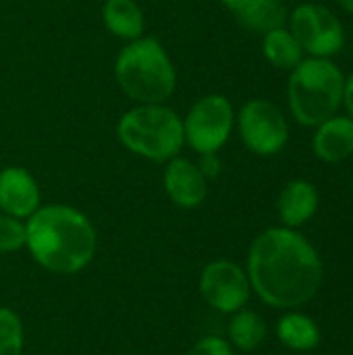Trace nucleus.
<instances>
[{"label": "nucleus", "instance_id": "nucleus-1", "mask_svg": "<svg viewBox=\"0 0 353 355\" xmlns=\"http://www.w3.org/2000/svg\"><path fill=\"white\" fill-rule=\"evenodd\" d=\"M248 277L252 291L273 308L308 304L322 283V262L314 245L295 229L273 227L250 245Z\"/></svg>", "mask_w": 353, "mask_h": 355}, {"label": "nucleus", "instance_id": "nucleus-2", "mask_svg": "<svg viewBox=\"0 0 353 355\" xmlns=\"http://www.w3.org/2000/svg\"><path fill=\"white\" fill-rule=\"evenodd\" d=\"M25 250L52 275H77L89 266L98 250L92 220L67 204L40 206L27 220Z\"/></svg>", "mask_w": 353, "mask_h": 355}, {"label": "nucleus", "instance_id": "nucleus-3", "mask_svg": "<svg viewBox=\"0 0 353 355\" xmlns=\"http://www.w3.org/2000/svg\"><path fill=\"white\" fill-rule=\"evenodd\" d=\"M114 81L135 104H162L177 87V71L166 48L152 35L125 42L114 58Z\"/></svg>", "mask_w": 353, "mask_h": 355}, {"label": "nucleus", "instance_id": "nucleus-4", "mask_svg": "<svg viewBox=\"0 0 353 355\" xmlns=\"http://www.w3.org/2000/svg\"><path fill=\"white\" fill-rule=\"evenodd\" d=\"M117 139L133 156L166 164L185 148L183 116L166 102L133 104L119 116Z\"/></svg>", "mask_w": 353, "mask_h": 355}, {"label": "nucleus", "instance_id": "nucleus-5", "mask_svg": "<svg viewBox=\"0 0 353 355\" xmlns=\"http://www.w3.org/2000/svg\"><path fill=\"white\" fill-rule=\"evenodd\" d=\"M345 75L333 58L308 56L289 71L287 104L302 127H318L343 106Z\"/></svg>", "mask_w": 353, "mask_h": 355}, {"label": "nucleus", "instance_id": "nucleus-6", "mask_svg": "<svg viewBox=\"0 0 353 355\" xmlns=\"http://www.w3.org/2000/svg\"><path fill=\"white\" fill-rule=\"evenodd\" d=\"M235 129V108L223 94H206L198 98L183 116L185 146L198 156L221 152Z\"/></svg>", "mask_w": 353, "mask_h": 355}, {"label": "nucleus", "instance_id": "nucleus-7", "mask_svg": "<svg viewBox=\"0 0 353 355\" xmlns=\"http://www.w3.org/2000/svg\"><path fill=\"white\" fill-rule=\"evenodd\" d=\"M235 129L243 146L256 156H275L289 141L285 112L266 98H252L235 112Z\"/></svg>", "mask_w": 353, "mask_h": 355}, {"label": "nucleus", "instance_id": "nucleus-8", "mask_svg": "<svg viewBox=\"0 0 353 355\" xmlns=\"http://www.w3.org/2000/svg\"><path fill=\"white\" fill-rule=\"evenodd\" d=\"M287 23L308 56L333 58L345 44V27L341 19L325 4L302 2L289 12Z\"/></svg>", "mask_w": 353, "mask_h": 355}, {"label": "nucleus", "instance_id": "nucleus-9", "mask_svg": "<svg viewBox=\"0 0 353 355\" xmlns=\"http://www.w3.org/2000/svg\"><path fill=\"white\" fill-rule=\"evenodd\" d=\"M200 295L212 310L235 314L250 302V277L231 260H214L206 264L200 275Z\"/></svg>", "mask_w": 353, "mask_h": 355}, {"label": "nucleus", "instance_id": "nucleus-10", "mask_svg": "<svg viewBox=\"0 0 353 355\" xmlns=\"http://www.w3.org/2000/svg\"><path fill=\"white\" fill-rule=\"evenodd\" d=\"M208 179L200 171L196 160L175 156L164 164L162 187L166 198L183 210H193L204 204L208 196Z\"/></svg>", "mask_w": 353, "mask_h": 355}, {"label": "nucleus", "instance_id": "nucleus-11", "mask_svg": "<svg viewBox=\"0 0 353 355\" xmlns=\"http://www.w3.org/2000/svg\"><path fill=\"white\" fill-rule=\"evenodd\" d=\"M42 206V191L35 177L23 166L0 171V212L27 220Z\"/></svg>", "mask_w": 353, "mask_h": 355}, {"label": "nucleus", "instance_id": "nucleus-12", "mask_svg": "<svg viewBox=\"0 0 353 355\" xmlns=\"http://www.w3.org/2000/svg\"><path fill=\"white\" fill-rule=\"evenodd\" d=\"M312 150L318 160L337 164L353 156V119L350 114H335L314 127Z\"/></svg>", "mask_w": 353, "mask_h": 355}, {"label": "nucleus", "instance_id": "nucleus-13", "mask_svg": "<svg viewBox=\"0 0 353 355\" xmlns=\"http://www.w3.org/2000/svg\"><path fill=\"white\" fill-rule=\"evenodd\" d=\"M318 189L306 181V179H293L289 181L279 198H277V212L287 229H298L306 225L318 210Z\"/></svg>", "mask_w": 353, "mask_h": 355}, {"label": "nucleus", "instance_id": "nucleus-14", "mask_svg": "<svg viewBox=\"0 0 353 355\" xmlns=\"http://www.w3.org/2000/svg\"><path fill=\"white\" fill-rule=\"evenodd\" d=\"M102 23L110 35L123 42L146 35V15L135 0H104Z\"/></svg>", "mask_w": 353, "mask_h": 355}, {"label": "nucleus", "instance_id": "nucleus-15", "mask_svg": "<svg viewBox=\"0 0 353 355\" xmlns=\"http://www.w3.org/2000/svg\"><path fill=\"white\" fill-rule=\"evenodd\" d=\"M262 54L279 71H291L304 60V50L287 25L262 35Z\"/></svg>", "mask_w": 353, "mask_h": 355}, {"label": "nucleus", "instance_id": "nucleus-16", "mask_svg": "<svg viewBox=\"0 0 353 355\" xmlns=\"http://www.w3.org/2000/svg\"><path fill=\"white\" fill-rule=\"evenodd\" d=\"M277 337L285 347L295 352H310L320 343V331L316 322L300 312H289L279 320Z\"/></svg>", "mask_w": 353, "mask_h": 355}, {"label": "nucleus", "instance_id": "nucleus-17", "mask_svg": "<svg viewBox=\"0 0 353 355\" xmlns=\"http://www.w3.org/2000/svg\"><path fill=\"white\" fill-rule=\"evenodd\" d=\"M266 339V322L260 314L252 310H239L231 314L229 322V343L241 352L258 349Z\"/></svg>", "mask_w": 353, "mask_h": 355}, {"label": "nucleus", "instance_id": "nucleus-18", "mask_svg": "<svg viewBox=\"0 0 353 355\" xmlns=\"http://www.w3.org/2000/svg\"><path fill=\"white\" fill-rule=\"evenodd\" d=\"M235 17L243 27L266 33L270 29L287 25L289 12L281 0H250V4Z\"/></svg>", "mask_w": 353, "mask_h": 355}, {"label": "nucleus", "instance_id": "nucleus-19", "mask_svg": "<svg viewBox=\"0 0 353 355\" xmlns=\"http://www.w3.org/2000/svg\"><path fill=\"white\" fill-rule=\"evenodd\" d=\"M23 320L12 308H0V355H23Z\"/></svg>", "mask_w": 353, "mask_h": 355}, {"label": "nucleus", "instance_id": "nucleus-20", "mask_svg": "<svg viewBox=\"0 0 353 355\" xmlns=\"http://www.w3.org/2000/svg\"><path fill=\"white\" fill-rule=\"evenodd\" d=\"M27 225L21 218L0 212V254H12L25 248Z\"/></svg>", "mask_w": 353, "mask_h": 355}, {"label": "nucleus", "instance_id": "nucleus-21", "mask_svg": "<svg viewBox=\"0 0 353 355\" xmlns=\"http://www.w3.org/2000/svg\"><path fill=\"white\" fill-rule=\"evenodd\" d=\"M187 355H235L233 354V345L216 335H208L202 337L200 341H196V345L189 349Z\"/></svg>", "mask_w": 353, "mask_h": 355}, {"label": "nucleus", "instance_id": "nucleus-22", "mask_svg": "<svg viewBox=\"0 0 353 355\" xmlns=\"http://www.w3.org/2000/svg\"><path fill=\"white\" fill-rule=\"evenodd\" d=\"M198 166H200V171L204 173V177L208 181L216 179L221 175V158H218V152L216 154H200L198 156Z\"/></svg>", "mask_w": 353, "mask_h": 355}, {"label": "nucleus", "instance_id": "nucleus-23", "mask_svg": "<svg viewBox=\"0 0 353 355\" xmlns=\"http://www.w3.org/2000/svg\"><path fill=\"white\" fill-rule=\"evenodd\" d=\"M343 108L353 119V71L345 77V89H343Z\"/></svg>", "mask_w": 353, "mask_h": 355}, {"label": "nucleus", "instance_id": "nucleus-24", "mask_svg": "<svg viewBox=\"0 0 353 355\" xmlns=\"http://www.w3.org/2000/svg\"><path fill=\"white\" fill-rule=\"evenodd\" d=\"M221 2H223V6L229 8L233 15H239V12L250 4V0H221Z\"/></svg>", "mask_w": 353, "mask_h": 355}, {"label": "nucleus", "instance_id": "nucleus-25", "mask_svg": "<svg viewBox=\"0 0 353 355\" xmlns=\"http://www.w3.org/2000/svg\"><path fill=\"white\" fill-rule=\"evenodd\" d=\"M337 4H339L345 12L353 15V0H337Z\"/></svg>", "mask_w": 353, "mask_h": 355}]
</instances>
